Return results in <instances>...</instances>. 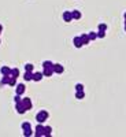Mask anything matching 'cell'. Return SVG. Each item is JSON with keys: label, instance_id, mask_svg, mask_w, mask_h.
I'll use <instances>...</instances> for the list:
<instances>
[{"label": "cell", "instance_id": "obj_18", "mask_svg": "<svg viewBox=\"0 0 126 137\" xmlns=\"http://www.w3.org/2000/svg\"><path fill=\"white\" fill-rule=\"evenodd\" d=\"M15 84H17V78H14V77H10V81H8V85H10V87H14Z\"/></svg>", "mask_w": 126, "mask_h": 137}, {"label": "cell", "instance_id": "obj_5", "mask_svg": "<svg viewBox=\"0 0 126 137\" xmlns=\"http://www.w3.org/2000/svg\"><path fill=\"white\" fill-rule=\"evenodd\" d=\"M53 74V67H47L44 68V71H43V75L44 77H50V75Z\"/></svg>", "mask_w": 126, "mask_h": 137}, {"label": "cell", "instance_id": "obj_4", "mask_svg": "<svg viewBox=\"0 0 126 137\" xmlns=\"http://www.w3.org/2000/svg\"><path fill=\"white\" fill-rule=\"evenodd\" d=\"M63 71H65V68H63V66H62V65H59V63L53 65V73H58V74H62Z\"/></svg>", "mask_w": 126, "mask_h": 137}, {"label": "cell", "instance_id": "obj_22", "mask_svg": "<svg viewBox=\"0 0 126 137\" xmlns=\"http://www.w3.org/2000/svg\"><path fill=\"white\" fill-rule=\"evenodd\" d=\"M106 36V32H104V30H99V32H97V37H100V39H103V37Z\"/></svg>", "mask_w": 126, "mask_h": 137}, {"label": "cell", "instance_id": "obj_16", "mask_svg": "<svg viewBox=\"0 0 126 137\" xmlns=\"http://www.w3.org/2000/svg\"><path fill=\"white\" fill-rule=\"evenodd\" d=\"M11 77H14V78H17L18 75H19V70H18V68H11Z\"/></svg>", "mask_w": 126, "mask_h": 137}, {"label": "cell", "instance_id": "obj_24", "mask_svg": "<svg viewBox=\"0 0 126 137\" xmlns=\"http://www.w3.org/2000/svg\"><path fill=\"white\" fill-rule=\"evenodd\" d=\"M106 29H107V25L106 23H100L99 25V30H104V32H106Z\"/></svg>", "mask_w": 126, "mask_h": 137}, {"label": "cell", "instance_id": "obj_25", "mask_svg": "<svg viewBox=\"0 0 126 137\" xmlns=\"http://www.w3.org/2000/svg\"><path fill=\"white\" fill-rule=\"evenodd\" d=\"M24 134L25 136H30V134H32V129H29V130H24Z\"/></svg>", "mask_w": 126, "mask_h": 137}, {"label": "cell", "instance_id": "obj_19", "mask_svg": "<svg viewBox=\"0 0 126 137\" xmlns=\"http://www.w3.org/2000/svg\"><path fill=\"white\" fill-rule=\"evenodd\" d=\"M25 70H26V71H33V65H32V63L25 65Z\"/></svg>", "mask_w": 126, "mask_h": 137}, {"label": "cell", "instance_id": "obj_9", "mask_svg": "<svg viewBox=\"0 0 126 137\" xmlns=\"http://www.w3.org/2000/svg\"><path fill=\"white\" fill-rule=\"evenodd\" d=\"M25 92V85L24 84H18L17 85V95H22Z\"/></svg>", "mask_w": 126, "mask_h": 137}, {"label": "cell", "instance_id": "obj_2", "mask_svg": "<svg viewBox=\"0 0 126 137\" xmlns=\"http://www.w3.org/2000/svg\"><path fill=\"white\" fill-rule=\"evenodd\" d=\"M21 103H22V106L25 107V110H26V111L32 108V100H30L29 97H25V99H22V100H21Z\"/></svg>", "mask_w": 126, "mask_h": 137}, {"label": "cell", "instance_id": "obj_1", "mask_svg": "<svg viewBox=\"0 0 126 137\" xmlns=\"http://www.w3.org/2000/svg\"><path fill=\"white\" fill-rule=\"evenodd\" d=\"M48 116H50V114H48L47 111H45V110H41L40 113L36 115V121H37L38 123H43L44 121H47V119H48Z\"/></svg>", "mask_w": 126, "mask_h": 137}, {"label": "cell", "instance_id": "obj_15", "mask_svg": "<svg viewBox=\"0 0 126 137\" xmlns=\"http://www.w3.org/2000/svg\"><path fill=\"white\" fill-rule=\"evenodd\" d=\"M76 97H77V99H84V97H85V93H84V91H77V92H76Z\"/></svg>", "mask_w": 126, "mask_h": 137}, {"label": "cell", "instance_id": "obj_11", "mask_svg": "<svg viewBox=\"0 0 126 137\" xmlns=\"http://www.w3.org/2000/svg\"><path fill=\"white\" fill-rule=\"evenodd\" d=\"M71 17H73V19H79L81 18V12L78 10H74V11H71Z\"/></svg>", "mask_w": 126, "mask_h": 137}, {"label": "cell", "instance_id": "obj_17", "mask_svg": "<svg viewBox=\"0 0 126 137\" xmlns=\"http://www.w3.org/2000/svg\"><path fill=\"white\" fill-rule=\"evenodd\" d=\"M43 67H44V68H47V67H53V63L50 62V60H45V62L43 63Z\"/></svg>", "mask_w": 126, "mask_h": 137}, {"label": "cell", "instance_id": "obj_6", "mask_svg": "<svg viewBox=\"0 0 126 137\" xmlns=\"http://www.w3.org/2000/svg\"><path fill=\"white\" fill-rule=\"evenodd\" d=\"M63 19H65L66 22H70L71 19H73V17H71V11H65L63 12Z\"/></svg>", "mask_w": 126, "mask_h": 137}, {"label": "cell", "instance_id": "obj_7", "mask_svg": "<svg viewBox=\"0 0 126 137\" xmlns=\"http://www.w3.org/2000/svg\"><path fill=\"white\" fill-rule=\"evenodd\" d=\"M73 43H74V45H76L77 48H81L82 45V40H81V37H74V40H73Z\"/></svg>", "mask_w": 126, "mask_h": 137}, {"label": "cell", "instance_id": "obj_13", "mask_svg": "<svg viewBox=\"0 0 126 137\" xmlns=\"http://www.w3.org/2000/svg\"><path fill=\"white\" fill-rule=\"evenodd\" d=\"M79 37H81L82 44H84V45H86L89 41H91V40H89V37H88V34H82V36H79Z\"/></svg>", "mask_w": 126, "mask_h": 137}, {"label": "cell", "instance_id": "obj_27", "mask_svg": "<svg viewBox=\"0 0 126 137\" xmlns=\"http://www.w3.org/2000/svg\"><path fill=\"white\" fill-rule=\"evenodd\" d=\"M125 30H126V23H125Z\"/></svg>", "mask_w": 126, "mask_h": 137}, {"label": "cell", "instance_id": "obj_12", "mask_svg": "<svg viewBox=\"0 0 126 137\" xmlns=\"http://www.w3.org/2000/svg\"><path fill=\"white\" fill-rule=\"evenodd\" d=\"M43 77V73H33V81H41Z\"/></svg>", "mask_w": 126, "mask_h": 137}, {"label": "cell", "instance_id": "obj_20", "mask_svg": "<svg viewBox=\"0 0 126 137\" xmlns=\"http://www.w3.org/2000/svg\"><path fill=\"white\" fill-rule=\"evenodd\" d=\"M88 37H89V40H95V39H97V34L91 32V33H88Z\"/></svg>", "mask_w": 126, "mask_h": 137}, {"label": "cell", "instance_id": "obj_10", "mask_svg": "<svg viewBox=\"0 0 126 137\" xmlns=\"http://www.w3.org/2000/svg\"><path fill=\"white\" fill-rule=\"evenodd\" d=\"M24 78H25V81H32L33 80V71H25Z\"/></svg>", "mask_w": 126, "mask_h": 137}, {"label": "cell", "instance_id": "obj_23", "mask_svg": "<svg viewBox=\"0 0 126 137\" xmlns=\"http://www.w3.org/2000/svg\"><path fill=\"white\" fill-rule=\"evenodd\" d=\"M76 91H84V85H82V84H77V85H76Z\"/></svg>", "mask_w": 126, "mask_h": 137}, {"label": "cell", "instance_id": "obj_26", "mask_svg": "<svg viewBox=\"0 0 126 137\" xmlns=\"http://www.w3.org/2000/svg\"><path fill=\"white\" fill-rule=\"evenodd\" d=\"M125 21H126V12H125Z\"/></svg>", "mask_w": 126, "mask_h": 137}, {"label": "cell", "instance_id": "obj_21", "mask_svg": "<svg viewBox=\"0 0 126 137\" xmlns=\"http://www.w3.org/2000/svg\"><path fill=\"white\" fill-rule=\"evenodd\" d=\"M22 129H24V130H29V129H30V123L29 122H24V123H22Z\"/></svg>", "mask_w": 126, "mask_h": 137}, {"label": "cell", "instance_id": "obj_3", "mask_svg": "<svg viewBox=\"0 0 126 137\" xmlns=\"http://www.w3.org/2000/svg\"><path fill=\"white\" fill-rule=\"evenodd\" d=\"M36 136L37 137L44 136V126L41 125V123H38V125L36 126Z\"/></svg>", "mask_w": 126, "mask_h": 137}, {"label": "cell", "instance_id": "obj_14", "mask_svg": "<svg viewBox=\"0 0 126 137\" xmlns=\"http://www.w3.org/2000/svg\"><path fill=\"white\" fill-rule=\"evenodd\" d=\"M51 132H52L51 126H44V136H51Z\"/></svg>", "mask_w": 126, "mask_h": 137}, {"label": "cell", "instance_id": "obj_8", "mask_svg": "<svg viewBox=\"0 0 126 137\" xmlns=\"http://www.w3.org/2000/svg\"><path fill=\"white\" fill-rule=\"evenodd\" d=\"M0 71H1V74H3V75H10V74H11V68L7 67V66H4V67L0 68Z\"/></svg>", "mask_w": 126, "mask_h": 137}]
</instances>
